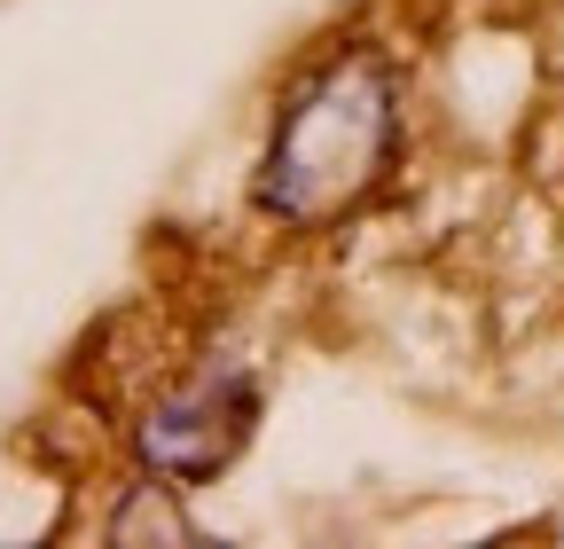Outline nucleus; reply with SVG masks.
Instances as JSON below:
<instances>
[{
  "label": "nucleus",
  "mask_w": 564,
  "mask_h": 549,
  "mask_svg": "<svg viewBox=\"0 0 564 549\" xmlns=\"http://www.w3.org/2000/svg\"><path fill=\"white\" fill-rule=\"evenodd\" d=\"M392 158H400V79L384 72V55L345 47L282 103L251 196L259 213L291 228H322V220H345L352 204H369Z\"/></svg>",
  "instance_id": "1"
},
{
  "label": "nucleus",
  "mask_w": 564,
  "mask_h": 549,
  "mask_svg": "<svg viewBox=\"0 0 564 549\" xmlns=\"http://www.w3.org/2000/svg\"><path fill=\"white\" fill-rule=\"evenodd\" d=\"M243 424H251V377L212 369V377H188V385L158 392V408L133 424V455H141L150 478L188 487V478H212L236 455Z\"/></svg>",
  "instance_id": "2"
}]
</instances>
